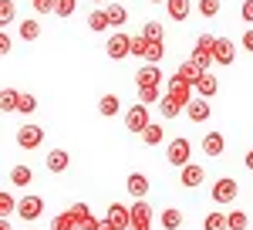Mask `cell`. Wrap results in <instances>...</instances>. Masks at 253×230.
I'll return each mask as SVG.
<instances>
[{
	"mask_svg": "<svg viewBox=\"0 0 253 230\" xmlns=\"http://www.w3.org/2000/svg\"><path fill=\"white\" fill-rule=\"evenodd\" d=\"M189 61L199 64L203 71H210V64H216V38H213V34H203V38L196 41L193 58H189Z\"/></svg>",
	"mask_w": 253,
	"mask_h": 230,
	"instance_id": "6da1fadb",
	"label": "cell"
},
{
	"mask_svg": "<svg viewBox=\"0 0 253 230\" xmlns=\"http://www.w3.org/2000/svg\"><path fill=\"white\" fill-rule=\"evenodd\" d=\"M166 156H169V163H172V166L186 170V166H189V156H193V146H189V139H186V135H175L172 142L166 146Z\"/></svg>",
	"mask_w": 253,
	"mask_h": 230,
	"instance_id": "7a4b0ae2",
	"label": "cell"
},
{
	"mask_svg": "<svg viewBox=\"0 0 253 230\" xmlns=\"http://www.w3.org/2000/svg\"><path fill=\"white\" fill-rule=\"evenodd\" d=\"M105 55H108V58H115V61L128 58V55H132V38H128L125 31H115L112 38L105 41Z\"/></svg>",
	"mask_w": 253,
	"mask_h": 230,
	"instance_id": "3957f363",
	"label": "cell"
},
{
	"mask_svg": "<svg viewBox=\"0 0 253 230\" xmlns=\"http://www.w3.org/2000/svg\"><path fill=\"white\" fill-rule=\"evenodd\" d=\"M41 213H44V196L27 193V196H20V200H17V217H20V220H38Z\"/></svg>",
	"mask_w": 253,
	"mask_h": 230,
	"instance_id": "277c9868",
	"label": "cell"
},
{
	"mask_svg": "<svg viewBox=\"0 0 253 230\" xmlns=\"http://www.w3.org/2000/svg\"><path fill=\"white\" fill-rule=\"evenodd\" d=\"M149 125H152V122H149V105H142V102H138L135 109H128V112H125V129H128V132L142 135Z\"/></svg>",
	"mask_w": 253,
	"mask_h": 230,
	"instance_id": "5b68a950",
	"label": "cell"
},
{
	"mask_svg": "<svg viewBox=\"0 0 253 230\" xmlns=\"http://www.w3.org/2000/svg\"><path fill=\"white\" fill-rule=\"evenodd\" d=\"M152 217H156L152 207H149L145 200H135V203H132V227L128 230H152Z\"/></svg>",
	"mask_w": 253,
	"mask_h": 230,
	"instance_id": "8992f818",
	"label": "cell"
},
{
	"mask_svg": "<svg viewBox=\"0 0 253 230\" xmlns=\"http://www.w3.org/2000/svg\"><path fill=\"white\" fill-rule=\"evenodd\" d=\"M44 142V129L41 125H20L17 129V146L20 149H38Z\"/></svg>",
	"mask_w": 253,
	"mask_h": 230,
	"instance_id": "52a82bcc",
	"label": "cell"
},
{
	"mask_svg": "<svg viewBox=\"0 0 253 230\" xmlns=\"http://www.w3.org/2000/svg\"><path fill=\"white\" fill-rule=\"evenodd\" d=\"M236 193H240V186H236L233 176H223V179L213 183V200L216 203H230V200H236Z\"/></svg>",
	"mask_w": 253,
	"mask_h": 230,
	"instance_id": "ba28073f",
	"label": "cell"
},
{
	"mask_svg": "<svg viewBox=\"0 0 253 230\" xmlns=\"http://www.w3.org/2000/svg\"><path fill=\"white\" fill-rule=\"evenodd\" d=\"M166 95H172V98H179L186 109H189V102H193V85L189 81H182V78L172 71V78H169V88H166Z\"/></svg>",
	"mask_w": 253,
	"mask_h": 230,
	"instance_id": "9c48e42d",
	"label": "cell"
},
{
	"mask_svg": "<svg viewBox=\"0 0 253 230\" xmlns=\"http://www.w3.org/2000/svg\"><path fill=\"white\" fill-rule=\"evenodd\" d=\"M105 220H108V224H115L118 230H128V227H132V207L112 203V207H108V213H105Z\"/></svg>",
	"mask_w": 253,
	"mask_h": 230,
	"instance_id": "30bf717a",
	"label": "cell"
},
{
	"mask_svg": "<svg viewBox=\"0 0 253 230\" xmlns=\"http://www.w3.org/2000/svg\"><path fill=\"white\" fill-rule=\"evenodd\" d=\"M203 179H206V170H203L199 163H189L186 170L179 172V183H182L186 190H196V186H203Z\"/></svg>",
	"mask_w": 253,
	"mask_h": 230,
	"instance_id": "8fae6325",
	"label": "cell"
},
{
	"mask_svg": "<svg viewBox=\"0 0 253 230\" xmlns=\"http://www.w3.org/2000/svg\"><path fill=\"white\" fill-rule=\"evenodd\" d=\"M159 81H162V71H159V64H142L135 75V85L138 88H159Z\"/></svg>",
	"mask_w": 253,
	"mask_h": 230,
	"instance_id": "7c38bea8",
	"label": "cell"
},
{
	"mask_svg": "<svg viewBox=\"0 0 253 230\" xmlns=\"http://www.w3.org/2000/svg\"><path fill=\"white\" fill-rule=\"evenodd\" d=\"M233 58H236V44L230 38H216V64H233Z\"/></svg>",
	"mask_w": 253,
	"mask_h": 230,
	"instance_id": "4fadbf2b",
	"label": "cell"
},
{
	"mask_svg": "<svg viewBox=\"0 0 253 230\" xmlns=\"http://www.w3.org/2000/svg\"><path fill=\"white\" fill-rule=\"evenodd\" d=\"M186 115H189L193 122H206V118L213 115V109H210V98H193V102H189V109H186Z\"/></svg>",
	"mask_w": 253,
	"mask_h": 230,
	"instance_id": "5bb4252c",
	"label": "cell"
},
{
	"mask_svg": "<svg viewBox=\"0 0 253 230\" xmlns=\"http://www.w3.org/2000/svg\"><path fill=\"white\" fill-rule=\"evenodd\" d=\"M196 92H199V98H213L216 92H219V78L210 75V71H203V78L196 81Z\"/></svg>",
	"mask_w": 253,
	"mask_h": 230,
	"instance_id": "9a60e30c",
	"label": "cell"
},
{
	"mask_svg": "<svg viewBox=\"0 0 253 230\" xmlns=\"http://www.w3.org/2000/svg\"><path fill=\"white\" fill-rule=\"evenodd\" d=\"M125 186H128V193H132L135 200H145V193H149V176H142V172H132Z\"/></svg>",
	"mask_w": 253,
	"mask_h": 230,
	"instance_id": "2e32d148",
	"label": "cell"
},
{
	"mask_svg": "<svg viewBox=\"0 0 253 230\" xmlns=\"http://www.w3.org/2000/svg\"><path fill=\"white\" fill-rule=\"evenodd\" d=\"M223 149H226V139H223V132L203 135V153H206V156H219Z\"/></svg>",
	"mask_w": 253,
	"mask_h": 230,
	"instance_id": "e0dca14e",
	"label": "cell"
},
{
	"mask_svg": "<svg viewBox=\"0 0 253 230\" xmlns=\"http://www.w3.org/2000/svg\"><path fill=\"white\" fill-rule=\"evenodd\" d=\"M166 10H169L172 20H186L193 14V3H189V0H166Z\"/></svg>",
	"mask_w": 253,
	"mask_h": 230,
	"instance_id": "ac0fdd59",
	"label": "cell"
},
{
	"mask_svg": "<svg viewBox=\"0 0 253 230\" xmlns=\"http://www.w3.org/2000/svg\"><path fill=\"white\" fill-rule=\"evenodd\" d=\"M175 75L182 78V81H189V85L196 88V81L203 78V68H199V64H193V61H182V64L175 68Z\"/></svg>",
	"mask_w": 253,
	"mask_h": 230,
	"instance_id": "d6986e66",
	"label": "cell"
},
{
	"mask_svg": "<svg viewBox=\"0 0 253 230\" xmlns=\"http://www.w3.org/2000/svg\"><path fill=\"white\" fill-rule=\"evenodd\" d=\"M159 112H162V118H175L179 112H186V105H182L179 98H172V95H162V102H159Z\"/></svg>",
	"mask_w": 253,
	"mask_h": 230,
	"instance_id": "ffe728a7",
	"label": "cell"
},
{
	"mask_svg": "<svg viewBox=\"0 0 253 230\" xmlns=\"http://www.w3.org/2000/svg\"><path fill=\"white\" fill-rule=\"evenodd\" d=\"M68 163H71V159H68L64 149H51V153H47V170H51V172H64V170H68Z\"/></svg>",
	"mask_w": 253,
	"mask_h": 230,
	"instance_id": "44dd1931",
	"label": "cell"
},
{
	"mask_svg": "<svg viewBox=\"0 0 253 230\" xmlns=\"http://www.w3.org/2000/svg\"><path fill=\"white\" fill-rule=\"evenodd\" d=\"M105 14H108V24H112V27H125V20H128V10H125L122 3H108Z\"/></svg>",
	"mask_w": 253,
	"mask_h": 230,
	"instance_id": "7402d4cb",
	"label": "cell"
},
{
	"mask_svg": "<svg viewBox=\"0 0 253 230\" xmlns=\"http://www.w3.org/2000/svg\"><path fill=\"white\" fill-rule=\"evenodd\" d=\"M31 179H34V172H31V166H24V163H17L10 170V183L14 186H31Z\"/></svg>",
	"mask_w": 253,
	"mask_h": 230,
	"instance_id": "603a6c76",
	"label": "cell"
},
{
	"mask_svg": "<svg viewBox=\"0 0 253 230\" xmlns=\"http://www.w3.org/2000/svg\"><path fill=\"white\" fill-rule=\"evenodd\" d=\"M203 230H230V217L226 213H206V220H203Z\"/></svg>",
	"mask_w": 253,
	"mask_h": 230,
	"instance_id": "cb8c5ba5",
	"label": "cell"
},
{
	"mask_svg": "<svg viewBox=\"0 0 253 230\" xmlns=\"http://www.w3.org/2000/svg\"><path fill=\"white\" fill-rule=\"evenodd\" d=\"M98 112L105 115V118H112V115L122 112V102H118L115 95H101V102H98Z\"/></svg>",
	"mask_w": 253,
	"mask_h": 230,
	"instance_id": "d4e9b609",
	"label": "cell"
},
{
	"mask_svg": "<svg viewBox=\"0 0 253 230\" xmlns=\"http://www.w3.org/2000/svg\"><path fill=\"white\" fill-rule=\"evenodd\" d=\"M166 58V44L162 41H149V48H145V64H159Z\"/></svg>",
	"mask_w": 253,
	"mask_h": 230,
	"instance_id": "484cf974",
	"label": "cell"
},
{
	"mask_svg": "<svg viewBox=\"0 0 253 230\" xmlns=\"http://www.w3.org/2000/svg\"><path fill=\"white\" fill-rule=\"evenodd\" d=\"M17 102H20V92H14V88H3L0 92V109L3 112H17Z\"/></svg>",
	"mask_w": 253,
	"mask_h": 230,
	"instance_id": "4316f807",
	"label": "cell"
},
{
	"mask_svg": "<svg viewBox=\"0 0 253 230\" xmlns=\"http://www.w3.org/2000/svg\"><path fill=\"white\" fill-rule=\"evenodd\" d=\"M51 230H78V224H75V217L68 210H61L54 220H51Z\"/></svg>",
	"mask_w": 253,
	"mask_h": 230,
	"instance_id": "83f0119b",
	"label": "cell"
},
{
	"mask_svg": "<svg viewBox=\"0 0 253 230\" xmlns=\"http://www.w3.org/2000/svg\"><path fill=\"white\" fill-rule=\"evenodd\" d=\"M68 213L75 217V224H78V230L91 220V210H88V203H75V207H68Z\"/></svg>",
	"mask_w": 253,
	"mask_h": 230,
	"instance_id": "f1b7e54d",
	"label": "cell"
},
{
	"mask_svg": "<svg viewBox=\"0 0 253 230\" xmlns=\"http://www.w3.org/2000/svg\"><path fill=\"white\" fill-rule=\"evenodd\" d=\"M162 227H166V230H179V227H182V210L169 207V210L162 213Z\"/></svg>",
	"mask_w": 253,
	"mask_h": 230,
	"instance_id": "f546056e",
	"label": "cell"
},
{
	"mask_svg": "<svg viewBox=\"0 0 253 230\" xmlns=\"http://www.w3.org/2000/svg\"><path fill=\"white\" fill-rule=\"evenodd\" d=\"M88 27H91V31H105V27H112V24H108V14H105V10H91V14H88Z\"/></svg>",
	"mask_w": 253,
	"mask_h": 230,
	"instance_id": "4dcf8cb0",
	"label": "cell"
},
{
	"mask_svg": "<svg viewBox=\"0 0 253 230\" xmlns=\"http://www.w3.org/2000/svg\"><path fill=\"white\" fill-rule=\"evenodd\" d=\"M142 139H145V146H159V142L166 139V132H162V125H159V122H152V125L142 132Z\"/></svg>",
	"mask_w": 253,
	"mask_h": 230,
	"instance_id": "1f68e13d",
	"label": "cell"
},
{
	"mask_svg": "<svg viewBox=\"0 0 253 230\" xmlns=\"http://www.w3.org/2000/svg\"><path fill=\"white\" fill-rule=\"evenodd\" d=\"M226 217H230V230H247V227H250V213H243V210H230Z\"/></svg>",
	"mask_w": 253,
	"mask_h": 230,
	"instance_id": "d6a6232c",
	"label": "cell"
},
{
	"mask_svg": "<svg viewBox=\"0 0 253 230\" xmlns=\"http://www.w3.org/2000/svg\"><path fill=\"white\" fill-rule=\"evenodd\" d=\"M162 34H166V31H162L159 20H145V27H142V38L145 41H162Z\"/></svg>",
	"mask_w": 253,
	"mask_h": 230,
	"instance_id": "836d02e7",
	"label": "cell"
},
{
	"mask_svg": "<svg viewBox=\"0 0 253 230\" xmlns=\"http://www.w3.org/2000/svg\"><path fill=\"white\" fill-rule=\"evenodd\" d=\"M20 38L24 41H38L41 38V24L38 20H24V24H20Z\"/></svg>",
	"mask_w": 253,
	"mask_h": 230,
	"instance_id": "e575fe53",
	"label": "cell"
},
{
	"mask_svg": "<svg viewBox=\"0 0 253 230\" xmlns=\"http://www.w3.org/2000/svg\"><path fill=\"white\" fill-rule=\"evenodd\" d=\"M138 102L142 105H159L162 102V92L159 88H138Z\"/></svg>",
	"mask_w": 253,
	"mask_h": 230,
	"instance_id": "d590c367",
	"label": "cell"
},
{
	"mask_svg": "<svg viewBox=\"0 0 253 230\" xmlns=\"http://www.w3.org/2000/svg\"><path fill=\"white\" fill-rule=\"evenodd\" d=\"M75 7H78V0H54V14H58V17H71V14H75Z\"/></svg>",
	"mask_w": 253,
	"mask_h": 230,
	"instance_id": "8d00e7d4",
	"label": "cell"
},
{
	"mask_svg": "<svg viewBox=\"0 0 253 230\" xmlns=\"http://www.w3.org/2000/svg\"><path fill=\"white\" fill-rule=\"evenodd\" d=\"M196 7H199L203 17H216V14H219V0H199Z\"/></svg>",
	"mask_w": 253,
	"mask_h": 230,
	"instance_id": "74e56055",
	"label": "cell"
},
{
	"mask_svg": "<svg viewBox=\"0 0 253 230\" xmlns=\"http://www.w3.org/2000/svg\"><path fill=\"white\" fill-rule=\"evenodd\" d=\"M34 109H38V98H34V95H20V102H17V112L20 115H31Z\"/></svg>",
	"mask_w": 253,
	"mask_h": 230,
	"instance_id": "f35d334b",
	"label": "cell"
},
{
	"mask_svg": "<svg viewBox=\"0 0 253 230\" xmlns=\"http://www.w3.org/2000/svg\"><path fill=\"white\" fill-rule=\"evenodd\" d=\"M14 20V0H0V24Z\"/></svg>",
	"mask_w": 253,
	"mask_h": 230,
	"instance_id": "ab89813d",
	"label": "cell"
},
{
	"mask_svg": "<svg viewBox=\"0 0 253 230\" xmlns=\"http://www.w3.org/2000/svg\"><path fill=\"white\" fill-rule=\"evenodd\" d=\"M0 213H3V220L14 213V196L10 193H0Z\"/></svg>",
	"mask_w": 253,
	"mask_h": 230,
	"instance_id": "60d3db41",
	"label": "cell"
},
{
	"mask_svg": "<svg viewBox=\"0 0 253 230\" xmlns=\"http://www.w3.org/2000/svg\"><path fill=\"white\" fill-rule=\"evenodd\" d=\"M145 48H149V41L142 38V34H138V38H132V55H135V58H142V61H145Z\"/></svg>",
	"mask_w": 253,
	"mask_h": 230,
	"instance_id": "b9f144b4",
	"label": "cell"
},
{
	"mask_svg": "<svg viewBox=\"0 0 253 230\" xmlns=\"http://www.w3.org/2000/svg\"><path fill=\"white\" fill-rule=\"evenodd\" d=\"M31 7L38 14H47V10H54V0H31Z\"/></svg>",
	"mask_w": 253,
	"mask_h": 230,
	"instance_id": "7bdbcfd3",
	"label": "cell"
},
{
	"mask_svg": "<svg viewBox=\"0 0 253 230\" xmlns=\"http://www.w3.org/2000/svg\"><path fill=\"white\" fill-rule=\"evenodd\" d=\"M240 17L247 20V24H253V0H243V10H240Z\"/></svg>",
	"mask_w": 253,
	"mask_h": 230,
	"instance_id": "ee69618b",
	"label": "cell"
},
{
	"mask_svg": "<svg viewBox=\"0 0 253 230\" xmlns=\"http://www.w3.org/2000/svg\"><path fill=\"white\" fill-rule=\"evenodd\" d=\"M243 48L253 55V27H247V31H243Z\"/></svg>",
	"mask_w": 253,
	"mask_h": 230,
	"instance_id": "f6af8a7d",
	"label": "cell"
},
{
	"mask_svg": "<svg viewBox=\"0 0 253 230\" xmlns=\"http://www.w3.org/2000/svg\"><path fill=\"white\" fill-rule=\"evenodd\" d=\"M0 51H3V55H10V38H7V34H0Z\"/></svg>",
	"mask_w": 253,
	"mask_h": 230,
	"instance_id": "bcb514c9",
	"label": "cell"
},
{
	"mask_svg": "<svg viewBox=\"0 0 253 230\" xmlns=\"http://www.w3.org/2000/svg\"><path fill=\"white\" fill-rule=\"evenodd\" d=\"M243 166H247V170L253 172V149H250V153H247V156H243Z\"/></svg>",
	"mask_w": 253,
	"mask_h": 230,
	"instance_id": "7dc6e473",
	"label": "cell"
},
{
	"mask_svg": "<svg viewBox=\"0 0 253 230\" xmlns=\"http://www.w3.org/2000/svg\"><path fill=\"white\" fill-rule=\"evenodd\" d=\"M101 230H118L115 224H108V220H101Z\"/></svg>",
	"mask_w": 253,
	"mask_h": 230,
	"instance_id": "c3c4849f",
	"label": "cell"
},
{
	"mask_svg": "<svg viewBox=\"0 0 253 230\" xmlns=\"http://www.w3.org/2000/svg\"><path fill=\"white\" fill-rule=\"evenodd\" d=\"M0 230H10V224H7V220H3V224H0Z\"/></svg>",
	"mask_w": 253,
	"mask_h": 230,
	"instance_id": "681fc988",
	"label": "cell"
},
{
	"mask_svg": "<svg viewBox=\"0 0 253 230\" xmlns=\"http://www.w3.org/2000/svg\"><path fill=\"white\" fill-rule=\"evenodd\" d=\"M149 3H166V0H149Z\"/></svg>",
	"mask_w": 253,
	"mask_h": 230,
	"instance_id": "f907efd6",
	"label": "cell"
},
{
	"mask_svg": "<svg viewBox=\"0 0 253 230\" xmlns=\"http://www.w3.org/2000/svg\"><path fill=\"white\" fill-rule=\"evenodd\" d=\"M95 3H101V0H95Z\"/></svg>",
	"mask_w": 253,
	"mask_h": 230,
	"instance_id": "816d5d0a",
	"label": "cell"
}]
</instances>
